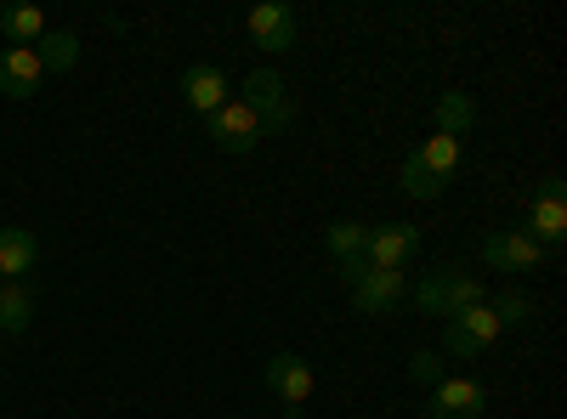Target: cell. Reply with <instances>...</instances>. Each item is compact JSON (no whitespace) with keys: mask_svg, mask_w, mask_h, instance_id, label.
<instances>
[{"mask_svg":"<svg viewBox=\"0 0 567 419\" xmlns=\"http://www.w3.org/2000/svg\"><path fill=\"white\" fill-rule=\"evenodd\" d=\"M245 108L261 119V136L290 130V119H296L290 91H284V80H278L272 69H250V74H245Z\"/></svg>","mask_w":567,"mask_h":419,"instance_id":"cell-3","label":"cell"},{"mask_svg":"<svg viewBox=\"0 0 567 419\" xmlns=\"http://www.w3.org/2000/svg\"><path fill=\"white\" fill-rule=\"evenodd\" d=\"M414 306L425 317H443V272H425L420 284H414Z\"/></svg>","mask_w":567,"mask_h":419,"instance_id":"cell-23","label":"cell"},{"mask_svg":"<svg viewBox=\"0 0 567 419\" xmlns=\"http://www.w3.org/2000/svg\"><path fill=\"white\" fill-rule=\"evenodd\" d=\"M409 375L425 380V386H437V380H443V357H437V352H414V357H409Z\"/></svg>","mask_w":567,"mask_h":419,"instance_id":"cell-24","label":"cell"},{"mask_svg":"<svg viewBox=\"0 0 567 419\" xmlns=\"http://www.w3.org/2000/svg\"><path fill=\"white\" fill-rule=\"evenodd\" d=\"M414 159L432 170L437 181H449L460 170V143H454V136H425V148H414Z\"/></svg>","mask_w":567,"mask_h":419,"instance_id":"cell-20","label":"cell"},{"mask_svg":"<svg viewBox=\"0 0 567 419\" xmlns=\"http://www.w3.org/2000/svg\"><path fill=\"white\" fill-rule=\"evenodd\" d=\"M494 317H499V329H523V323H534V301L523 290H505L494 301Z\"/></svg>","mask_w":567,"mask_h":419,"instance_id":"cell-22","label":"cell"},{"mask_svg":"<svg viewBox=\"0 0 567 419\" xmlns=\"http://www.w3.org/2000/svg\"><path fill=\"white\" fill-rule=\"evenodd\" d=\"M182 97H187V108H199L205 119L227 103V74L216 69V63H194L182 74Z\"/></svg>","mask_w":567,"mask_h":419,"instance_id":"cell-13","label":"cell"},{"mask_svg":"<svg viewBox=\"0 0 567 419\" xmlns=\"http://www.w3.org/2000/svg\"><path fill=\"white\" fill-rule=\"evenodd\" d=\"M0 34H7L12 45H40V34H45V18H40V7H0Z\"/></svg>","mask_w":567,"mask_h":419,"instance_id":"cell-18","label":"cell"},{"mask_svg":"<svg viewBox=\"0 0 567 419\" xmlns=\"http://www.w3.org/2000/svg\"><path fill=\"white\" fill-rule=\"evenodd\" d=\"M528 239L545 250V244H561L567 239V205H561V176H550L539 199L528 205Z\"/></svg>","mask_w":567,"mask_h":419,"instance_id":"cell-9","label":"cell"},{"mask_svg":"<svg viewBox=\"0 0 567 419\" xmlns=\"http://www.w3.org/2000/svg\"><path fill=\"white\" fill-rule=\"evenodd\" d=\"M40 80H45V69L34 57V45H7V52H0V91H7L12 103H29L40 91Z\"/></svg>","mask_w":567,"mask_h":419,"instance_id":"cell-11","label":"cell"},{"mask_svg":"<svg viewBox=\"0 0 567 419\" xmlns=\"http://www.w3.org/2000/svg\"><path fill=\"white\" fill-rule=\"evenodd\" d=\"M250 40L261 45V52H290L296 45V7H284V0H261V7L245 18Z\"/></svg>","mask_w":567,"mask_h":419,"instance_id":"cell-8","label":"cell"},{"mask_svg":"<svg viewBox=\"0 0 567 419\" xmlns=\"http://www.w3.org/2000/svg\"><path fill=\"white\" fill-rule=\"evenodd\" d=\"M443 188H449V181H437L414 154L403 159V193H409V199H443Z\"/></svg>","mask_w":567,"mask_h":419,"instance_id":"cell-21","label":"cell"},{"mask_svg":"<svg viewBox=\"0 0 567 419\" xmlns=\"http://www.w3.org/2000/svg\"><path fill=\"white\" fill-rule=\"evenodd\" d=\"M40 261V244L29 227H0V284H23Z\"/></svg>","mask_w":567,"mask_h":419,"instance_id":"cell-12","label":"cell"},{"mask_svg":"<svg viewBox=\"0 0 567 419\" xmlns=\"http://www.w3.org/2000/svg\"><path fill=\"white\" fill-rule=\"evenodd\" d=\"M483 408H488L483 380L443 375V380L432 386V413H425V419H483Z\"/></svg>","mask_w":567,"mask_h":419,"instance_id":"cell-7","label":"cell"},{"mask_svg":"<svg viewBox=\"0 0 567 419\" xmlns=\"http://www.w3.org/2000/svg\"><path fill=\"white\" fill-rule=\"evenodd\" d=\"M420 250V227L409 221H392V227H369V244H363V261L369 266H386V272H403Z\"/></svg>","mask_w":567,"mask_h":419,"instance_id":"cell-6","label":"cell"},{"mask_svg":"<svg viewBox=\"0 0 567 419\" xmlns=\"http://www.w3.org/2000/svg\"><path fill=\"white\" fill-rule=\"evenodd\" d=\"M499 335H505V329H499V317H494L488 301H477V306H465V312L443 317V352H449V357H483Z\"/></svg>","mask_w":567,"mask_h":419,"instance_id":"cell-2","label":"cell"},{"mask_svg":"<svg viewBox=\"0 0 567 419\" xmlns=\"http://www.w3.org/2000/svg\"><path fill=\"white\" fill-rule=\"evenodd\" d=\"M323 244H329V255H336L341 266H352V261H363V244H369V227L363 221H336L323 232Z\"/></svg>","mask_w":567,"mask_h":419,"instance_id":"cell-19","label":"cell"},{"mask_svg":"<svg viewBox=\"0 0 567 419\" xmlns=\"http://www.w3.org/2000/svg\"><path fill=\"white\" fill-rule=\"evenodd\" d=\"M205 125H210V143H216L221 154H250V148L261 143V119L245 108V97H227Z\"/></svg>","mask_w":567,"mask_h":419,"instance_id":"cell-5","label":"cell"},{"mask_svg":"<svg viewBox=\"0 0 567 419\" xmlns=\"http://www.w3.org/2000/svg\"><path fill=\"white\" fill-rule=\"evenodd\" d=\"M34 57H40L45 74H69V69L80 63V40H74L69 29H45L40 45H34Z\"/></svg>","mask_w":567,"mask_h":419,"instance_id":"cell-15","label":"cell"},{"mask_svg":"<svg viewBox=\"0 0 567 419\" xmlns=\"http://www.w3.org/2000/svg\"><path fill=\"white\" fill-rule=\"evenodd\" d=\"M34 323V290L29 284H0V329L23 335Z\"/></svg>","mask_w":567,"mask_h":419,"instance_id":"cell-17","label":"cell"},{"mask_svg":"<svg viewBox=\"0 0 567 419\" xmlns=\"http://www.w3.org/2000/svg\"><path fill=\"white\" fill-rule=\"evenodd\" d=\"M267 391L284 402V419H301V402L312 397V363L301 357V352H278L272 363H267Z\"/></svg>","mask_w":567,"mask_h":419,"instance_id":"cell-4","label":"cell"},{"mask_svg":"<svg viewBox=\"0 0 567 419\" xmlns=\"http://www.w3.org/2000/svg\"><path fill=\"white\" fill-rule=\"evenodd\" d=\"M341 284H347L352 306H358V312H369V317H386V312H398V301L409 295L403 272L369 266V261H352V266H341Z\"/></svg>","mask_w":567,"mask_h":419,"instance_id":"cell-1","label":"cell"},{"mask_svg":"<svg viewBox=\"0 0 567 419\" xmlns=\"http://www.w3.org/2000/svg\"><path fill=\"white\" fill-rule=\"evenodd\" d=\"M471 125H477V103H471L465 91H443V97H437V136H454V143H460Z\"/></svg>","mask_w":567,"mask_h":419,"instance_id":"cell-16","label":"cell"},{"mask_svg":"<svg viewBox=\"0 0 567 419\" xmlns=\"http://www.w3.org/2000/svg\"><path fill=\"white\" fill-rule=\"evenodd\" d=\"M483 261L494 266V272H534L539 261H545V250L528 239V232H494V239H483Z\"/></svg>","mask_w":567,"mask_h":419,"instance_id":"cell-10","label":"cell"},{"mask_svg":"<svg viewBox=\"0 0 567 419\" xmlns=\"http://www.w3.org/2000/svg\"><path fill=\"white\" fill-rule=\"evenodd\" d=\"M477 301H488V295H483V277L465 272V266H443V317L477 306Z\"/></svg>","mask_w":567,"mask_h":419,"instance_id":"cell-14","label":"cell"}]
</instances>
